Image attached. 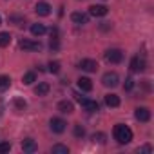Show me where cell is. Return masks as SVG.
I'll use <instances>...</instances> for the list:
<instances>
[{
	"label": "cell",
	"instance_id": "obj_15",
	"mask_svg": "<svg viewBox=\"0 0 154 154\" xmlns=\"http://www.w3.org/2000/svg\"><path fill=\"white\" fill-rule=\"evenodd\" d=\"M78 87H80L82 91H85V93L93 91V82H91V78H87V76H80V78H78Z\"/></svg>",
	"mask_w": 154,
	"mask_h": 154
},
{
	"label": "cell",
	"instance_id": "obj_13",
	"mask_svg": "<svg viewBox=\"0 0 154 154\" xmlns=\"http://www.w3.org/2000/svg\"><path fill=\"white\" fill-rule=\"evenodd\" d=\"M22 150L31 154V152H36V150H38V145H36V141H35V140L27 138V140H24V141H22Z\"/></svg>",
	"mask_w": 154,
	"mask_h": 154
},
{
	"label": "cell",
	"instance_id": "obj_23",
	"mask_svg": "<svg viewBox=\"0 0 154 154\" xmlns=\"http://www.w3.org/2000/svg\"><path fill=\"white\" fill-rule=\"evenodd\" d=\"M47 67H49L47 71H49V72H53V74L60 72V62H56V60H54V62H49V65H47Z\"/></svg>",
	"mask_w": 154,
	"mask_h": 154
},
{
	"label": "cell",
	"instance_id": "obj_22",
	"mask_svg": "<svg viewBox=\"0 0 154 154\" xmlns=\"http://www.w3.org/2000/svg\"><path fill=\"white\" fill-rule=\"evenodd\" d=\"M11 44V35L9 33H0V47H8Z\"/></svg>",
	"mask_w": 154,
	"mask_h": 154
},
{
	"label": "cell",
	"instance_id": "obj_2",
	"mask_svg": "<svg viewBox=\"0 0 154 154\" xmlns=\"http://www.w3.org/2000/svg\"><path fill=\"white\" fill-rule=\"evenodd\" d=\"M102 84H103L105 87H116V85L120 84V76H118V72H114V71L105 72V74L102 76Z\"/></svg>",
	"mask_w": 154,
	"mask_h": 154
},
{
	"label": "cell",
	"instance_id": "obj_29",
	"mask_svg": "<svg viewBox=\"0 0 154 154\" xmlns=\"http://www.w3.org/2000/svg\"><path fill=\"white\" fill-rule=\"evenodd\" d=\"M152 149H150V145H145V147H141V149H138V152H150Z\"/></svg>",
	"mask_w": 154,
	"mask_h": 154
},
{
	"label": "cell",
	"instance_id": "obj_7",
	"mask_svg": "<svg viewBox=\"0 0 154 154\" xmlns=\"http://www.w3.org/2000/svg\"><path fill=\"white\" fill-rule=\"evenodd\" d=\"M78 67H80L82 71H85V72H96V69H98V63H96V60L84 58V60L78 63Z\"/></svg>",
	"mask_w": 154,
	"mask_h": 154
},
{
	"label": "cell",
	"instance_id": "obj_14",
	"mask_svg": "<svg viewBox=\"0 0 154 154\" xmlns=\"http://www.w3.org/2000/svg\"><path fill=\"white\" fill-rule=\"evenodd\" d=\"M109 13V9L105 6H91L89 8V15L91 17H105Z\"/></svg>",
	"mask_w": 154,
	"mask_h": 154
},
{
	"label": "cell",
	"instance_id": "obj_21",
	"mask_svg": "<svg viewBox=\"0 0 154 154\" xmlns=\"http://www.w3.org/2000/svg\"><path fill=\"white\" fill-rule=\"evenodd\" d=\"M9 85H11V78L6 76V74H2V76H0V91L9 89Z\"/></svg>",
	"mask_w": 154,
	"mask_h": 154
},
{
	"label": "cell",
	"instance_id": "obj_26",
	"mask_svg": "<svg viewBox=\"0 0 154 154\" xmlns=\"http://www.w3.org/2000/svg\"><path fill=\"white\" fill-rule=\"evenodd\" d=\"M15 107H17L18 111H24V109L27 107V103H26V100H22V98H17V100H15Z\"/></svg>",
	"mask_w": 154,
	"mask_h": 154
},
{
	"label": "cell",
	"instance_id": "obj_24",
	"mask_svg": "<svg viewBox=\"0 0 154 154\" xmlns=\"http://www.w3.org/2000/svg\"><path fill=\"white\" fill-rule=\"evenodd\" d=\"M74 136H76V138H84V136H85V129H84L80 123L74 125Z\"/></svg>",
	"mask_w": 154,
	"mask_h": 154
},
{
	"label": "cell",
	"instance_id": "obj_18",
	"mask_svg": "<svg viewBox=\"0 0 154 154\" xmlns=\"http://www.w3.org/2000/svg\"><path fill=\"white\" fill-rule=\"evenodd\" d=\"M45 26L44 24H33L31 26V35L33 36H42V35H45Z\"/></svg>",
	"mask_w": 154,
	"mask_h": 154
},
{
	"label": "cell",
	"instance_id": "obj_20",
	"mask_svg": "<svg viewBox=\"0 0 154 154\" xmlns=\"http://www.w3.org/2000/svg\"><path fill=\"white\" fill-rule=\"evenodd\" d=\"M22 82H24V85H31L33 82H36V74H35L33 71H29V72H26V74L22 76Z\"/></svg>",
	"mask_w": 154,
	"mask_h": 154
},
{
	"label": "cell",
	"instance_id": "obj_25",
	"mask_svg": "<svg viewBox=\"0 0 154 154\" xmlns=\"http://www.w3.org/2000/svg\"><path fill=\"white\" fill-rule=\"evenodd\" d=\"M105 138H107V136H105L103 132H94V134H93V141H94V143H105Z\"/></svg>",
	"mask_w": 154,
	"mask_h": 154
},
{
	"label": "cell",
	"instance_id": "obj_6",
	"mask_svg": "<svg viewBox=\"0 0 154 154\" xmlns=\"http://www.w3.org/2000/svg\"><path fill=\"white\" fill-rule=\"evenodd\" d=\"M145 69H147V62H145V58L134 56V58L131 60V71H134V72H143Z\"/></svg>",
	"mask_w": 154,
	"mask_h": 154
},
{
	"label": "cell",
	"instance_id": "obj_19",
	"mask_svg": "<svg viewBox=\"0 0 154 154\" xmlns=\"http://www.w3.org/2000/svg\"><path fill=\"white\" fill-rule=\"evenodd\" d=\"M51 152L53 154H69V147L67 145H62V143H56V145H53Z\"/></svg>",
	"mask_w": 154,
	"mask_h": 154
},
{
	"label": "cell",
	"instance_id": "obj_12",
	"mask_svg": "<svg viewBox=\"0 0 154 154\" xmlns=\"http://www.w3.org/2000/svg\"><path fill=\"white\" fill-rule=\"evenodd\" d=\"M58 111L62 114H71V112H74V105L69 100H62V102H58Z\"/></svg>",
	"mask_w": 154,
	"mask_h": 154
},
{
	"label": "cell",
	"instance_id": "obj_16",
	"mask_svg": "<svg viewBox=\"0 0 154 154\" xmlns=\"http://www.w3.org/2000/svg\"><path fill=\"white\" fill-rule=\"evenodd\" d=\"M51 91V85L47 82H40L36 87H35V94L36 96H47V93Z\"/></svg>",
	"mask_w": 154,
	"mask_h": 154
},
{
	"label": "cell",
	"instance_id": "obj_1",
	"mask_svg": "<svg viewBox=\"0 0 154 154\" xmlns=\"http://www.w3.org/2000/svg\"><path fill=\"white\" fill-rule=\"evenodd\" d=\"M112 136H114V140H116L120 145H127V143L132 141V131H131V127H127V125H123V123H116V125H114Z\"/></svg>",
	"mask_w": 154,
	"mask_h": 154
},
{
	"label": "cell",
	"instance_id": "obj_28",
	"mask_svg": "<svg viewBox=\"0 0 154 154\" xmlns=\"http://www.w3.org/2000/svg\"><path fill=\"white\" fill-rule=\"evenodd\" d=\"M9 150H11V143H8V141H0V154L9 152Z\"/></svg>",
	"mask_w": 154,
	"mask_h": 154
},
{
	"label": "cell",
	"instance_id": "obj_5",
	"mask_svg": "<svg viewBox=\"0 0 154 154\" xmlns=\"http://www.w3.org/2000/svg\"><path fill=\"white\" fill-rule=\"evenodd\" d=\"M49 127H51V131H53L54 134H62V132L67 129V123H65V120H62V118H51Z\"/></svg>",
	"mask_w": 154,
	"mask_h": 154
},
{
	"label": "cell",
	"instance_id": "obj_4",
	"mask_svg": "<svg viewBox=\"0 0 154 154\" xmlns=\"http://www.w3.org/2000/svg\"><path fill=\"white\" fill-rule=\"evenodd\" d=\"M105 60L109 63H120L123 60V53L120 49H107L105 51Z\"/></svg>",
	"mask_w": 154,
	"mask_h": 154
},
{
	"label": "cell",
	"instance_id": "obj_27",
	"mask_svg": "<svg viewBox=\"0 0 154 154\" xmlns=\"http://www.w3.org/2000/svg\"><path fill=\"white\" fill-rule=\"evenodd\" d=\"M132 87H134V80L131 78V76H129V78H125V84H123V89H125V91H132Z\"/></svg>",
	"mask_w": 154,
	"mask_h": 154
},
{
	"label": "cell",
	"instance_id": "obj_30",
	"mask_svg": "<svg viewBox=\"0 0 154 154\" xmlns=\"http://www.w3.org/2000/svg\"><path fill=\"white\" fill-rule=\"evenodd\" d=\"M0 24H2V18H0Z\"/></svg>",
	"mask_w": 154,
	"mask_h": 154
},
{
	"label": "cell",
	"instance_id": "obj_10",
	"mask_svg": "<svg viewBox=\"0 0 154 154\" xmlns=\"http://www.w3.org/2000/svg\"><path fill=\"white\" fill-rule=\"evenodd\" d=\"M71 20H72L74 24H78V26H84V24L89 22V15H87V13H80V11H74V13L71 15Z\"/></svg>",
	"mask_w": 154,
	"mask_h": 154
},
{
	"label": "cell",
	"instance_id": "obj_11",
	"mask_svg": "<svg viewBox=\"0 0 154 154\" xmlns=\"http://www.w3.org/2000/svg\"><path fill=\"white\" fill-rule=\"evenodd\" d=\"M35 11H36L38 17H49V15H51V6H49L47 2H38V4L35 6Z\"/></svg>",
	"mask_w": 154,
	"mask_h": 154
},
{
	"label": "cell",
	"instance_id": "obj_8",
	"mask_svg": "<svg viewBox=\"0 0 154 154\" xmlns=\"http://www.w3.org/2000/svg\"><path fill=\"white\" fill-rule=\"evenodd\" d=\"M20 47L26 49V51H40V49H42V44H40V42H35V40L22 38V40H20Z\"/></svg>",
	"mask_w": 154,
	"mask_h": 154
},
{
	"label": "cell",
	"instance_id": "obj_9",
	"mask_svg": "<svg viewBox=\"0 0 154 154\" xmlns=\"http://www.w3.org/2000/svg\"><path fill=\"white\" fill-rule=\"evenodd\" d=\"M134 116H136V120H138V122L147 123V122L150 120V111H149L147 107H138V109H136V112H134Z\"/></svg>",
	"mask_w": 154,
	"mask_h": 154
},
{
	"label": "cell",
	"instance_id": "obj_17",
	"mask_svg": "<svg viewBox=\"0 0 154 154\" xmlns=\"http://www.w3.org/2000/svg\"><path fill=\"white\" fill-rule=\"evenodd\" d=\"M105 105L107 107H118L120 105V96L118 94H112V93L105 94Z\"/></svg>",
	"mask_w": 154,
	"mask_h": 154
},
{
	"label": "cell",
	"instance_id": "obj_3",
	"mask_svg": "<svg viewBox=\"0 0 154 154\" xmlns=\"http://www.w3.org/2000/svg\"><path fill=\"white\" fill-rule=\"evenodd\" d=\"M76 96V102H78L87 112H96L98 111V103L94 102V100H89V98H84V96H80V94H74Z\"/></svg>",
	"mask_w": 154,
	"mask_h": 154
}]
</instances>
